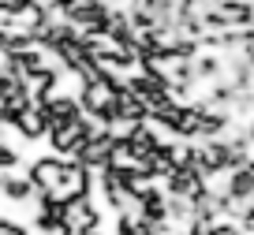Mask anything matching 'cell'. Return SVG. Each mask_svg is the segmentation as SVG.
I'll use <instances>...</instances> for the list:
<instances>
[{
  "mask_svg": "<svg viewBox=\"0 0 254 235\" xmlns=\"http://www.w3.org/2000/svg\"><path fill=\"white\" fill-rule=\"evenodd\" d=\"M116 101H120V86L97 71V75L86 82L79 105H82V112H90V116H105V119H109L112 112H116Z\"/></svg>",
  "mask_w": 254,
  "mask_h": 235,
  "instance_id": "6da1fadb",
  "label": "cell"
},
{
  "mask_svg": "<svg viewBox=\"0 0 254 235\" xmlns=\"http://www.w3.org/2000/svg\"><path fill=\"white\" fill-rule=\"evenodd\" d=\"M49 142H53L56 157H64V161H75L79 157V149L86 146V119H82V112L75 119H60V123H53V131H49Z\"/></svg>",
  "mask_w": 254,
  "mask_h": 235,
  "instance_id": "7a4b0ae2",
  "label": "cell"
},
{
  "mask_svg": "<svg viewBox=\"0 0 254 235\" xmlns=\"http://www.w3.org/2000/svg\"><path fill=\"white\" fill-rule=\"evenodd\" d=\"M101 228V209L94 205V198H75L64 205V232H97Z\"/></svg>",
  "mask_w": 254,
  "mask_h": 235,
  "instance_id": "3957f363",
  "label": "cell"
},
{
  "mask_svg": "<svg viewBox=\"0 0 254 235\" xmlns=\"http://www.w3.org/2000/svg\"><path fill=\"white\" fill-rule=\"evenodd\" d=\"M64 172H67V161L56 157V153L53 157H41V161H34V165H30V179H34V187H38L45 198L64 183Z\"/></svg>",
  "mask_w": 254,
  "mask_h": 235,
  "instance_id": "277c9868",
  "label": "cell"
},
{
  "mask_svg": "<svg viewBox=\"0 0 254 235\" xmlns=\"http://www.w3.org/2000/svg\"><path fill=\"white\" fill-rule=\"evenodd\" d=\"M0 235H30V228L19 220H0Z\"/></svg>",
  "mask_w": 254,
  "mask_h": 235,
  "instance_id": "5b68a950",
  "label": "cell"
},
{
  "mask_svg": "<svg viewBox=\"0 0 254 235\" xmlns=\"http://www.w3.org/2000/svg\"><path fill=\"white\" fill-rule=\"evenodd\" d=\"M64 235H82V232H64Z\"/></svg>",
  "mask_w": 254,
  "mask_h": 235,
  "instance_id": "8992f818",
  "label": "cell"
}]
</instances>
